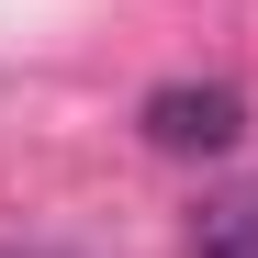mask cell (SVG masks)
<instances>
[{"instance_id":"1","label":"cell","mask_w":258,"mask_h":258,"mask_svg":"<svg viewBox=\"0 0 258 258\" xmlns=\"http://www.w3.org/2000/svg\"><path fill=\"white\" fill-rule=\"evenodd\" d=\"M146 146L157 157H236L247 146V90L236 79H168V90H146Z\"/></svg>"},{"instance_id":"2","label":"cell","mask_w":258,"mask_h":258,"mask_svg":"<svg viewBox=\"0 0 258 258\" xmlns=\"http://www.w3.org/2000/svg\"><path fill=\"white\" fill-rule=\"evenodd\" d=\"M191 258H258V247H236V236H202V247H191Z\"/></svg>"}]
</instances>
